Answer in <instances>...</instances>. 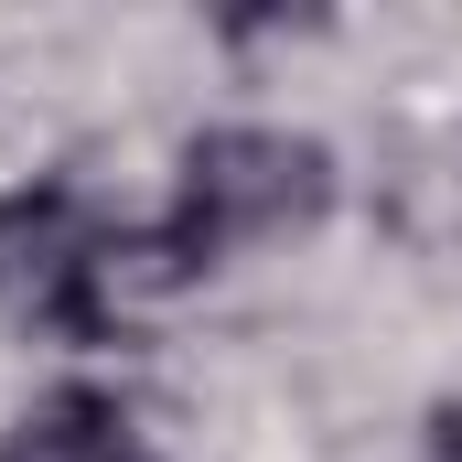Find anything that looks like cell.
Wrapping results in <instances>:
<instances>
[{"mask_svg": "<svg viewBox=\"0 0 462 462\" xmlns=\"http://www.w3.org/2000/svg\"><path fill=\"white\" fill-rule=\"evenodd\" d=\"M194 280V258L172 226H129L108 205H87L76 183H22L0 194V312L54 334V345H108L151 301H172Z\"/></svg>", "mask_w": 462, "mask_h": 462, "instance_id": "6da1fadb", "label": "cell"}, {"mask_svg": "<svg viewBox=\"0 0 462 462\" xmlns=\"http://www.w3.org/2000/svg\"><path fill=\"white\" fill-rule=\"evenodd\" d=\"M323 205H334L323 140L236 118V129H205V140L183 151V183H172V216H162V226H172V247H183L194 269H216L226 247L291 236V226H312Z\"/></svg>", "mask_w": 462, "mask_h": 462, "instance_id": "7a4b0ae2", "label": "cell"}, {"mask_svg": "<svg viewBox=\"0 0 462 462\" xmlns=\"http://www.w3.org/2000/svg\"><path fill=\"white\" fill-rule=\"evenodd\" d=\"M0 462H151V441L108 387H54L0 430Z\"/></svg>", "mask_w": 462, "mask_h": 462, "instance_id": "3957f363", "label": "cell"}]
</instances>
